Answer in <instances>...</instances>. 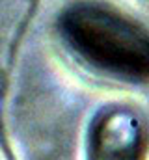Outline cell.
<instances>
[{"mask_svg":"<svg viewBox=\"0 0 149 160\" xmlns=\"http://www.w3.org/2000/svg\"><path fill=\"white\" fill-rule=\"evenodd\" d=\"M60 34L74 56L101 75L149 82V30L123 11L95 2L65 9Z\"/></svg>","mask_w":149,"mask_h":160,"instance_id":"obj_1","label":"cell"}]
</instances>
